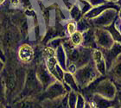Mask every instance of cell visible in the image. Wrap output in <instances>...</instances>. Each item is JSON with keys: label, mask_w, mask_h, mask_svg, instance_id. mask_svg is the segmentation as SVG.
<instances>
[{"label": "cell", "mask_w": 121, "mask_h": 108, "mask_svg": "<svg viewBox=\"0 0 121 108\" xmlns=\"http://www.w3.org/2000/svg\"><path fill=\"white\" fill-rule=\"evenodd\" d=\"M73 76L79 87L84 88L88 86L90 84L102 75L98 72L94 63L92 60L88 64L77 68L76 72L73 73Z\"/></svg>", "instance_id": "cell-1"}, {"label": "cell", "mask_w": 121, "mask_h": 108, "mask_svg": "<svg viewBox=\"0 0 121 108\" xmlns=\"http://www.w3.org/2000/svg\"><path fill=\"white\" fill-rule=\"evenodd\" d=\"M98 78L93 81L91 85H93V88H91V94L97 93L103 96L104 98L108 99H114L117 96V86L115 83L109 78Z\"/></svg>", "instance_id": "cell-2"}, {"label": "cell", "mask_w": 121, "mask_h": 108, "mask_svg": "<svg viewBox=\"0 0 121 108\" xmlns=\"http://www.w3.org/2000/svg\"><path fill=\"white\" fill-rule=\"evenodd\" d=\"M68 93V92L64 86L63 82L56 81L51 85L48 86L46 89H44L43 93L38 95L37 99H39L40 101H43L44 99H54L66 95Z\"/></svg>", "instance_id": "cell-3"}, {"label": "cell", "mask_w": 121, "mask_h": 108, "mask_svg": "<svg viewBox=\"0 0 121 108\" xmlns=\"http://www.w3.org/2000/svg\"><path fill=\"white\" fill-rule=\"evenodd\" d=\"M118 10L114 8H109L101 13L97 17L91 21V24L94 28H106L115 22L118 17Z\"/></svg>", "instance_id": "cell-4"}, {"label": "cell", "mask_w": 121, "mask_h": 108, "mask_svg": "<svg viewBox=\"0 0 121 108\" xmlns=\"http://www.w3.org/2000/svg\"><path fill=\"white\" fill-rule=\"evenodd\" d=\"M94 35L96 43L99 49H109L115 43L111 34L105 28H94Z\"/></svg>", "instance_id": "cell-5"}, {"label": "cell", "mask_w": 121, "mask_h": 108, "mask_svg": "<svg viewBox=\"0 0 121 108\" xmlns=\"http://www.w3.org/2000/svg\"><path fill=\"white\" fill-rule=\"evenodd\" d=\"M25 90L28 94L30 93H39L43 90V86L38 81L36 77L35 71L30 70L27 73L26 77V83H25Z\"/></svg>", "instance_id": "cell-6"}, {"label": "cell", "mask_w": 121, "mask_h": 108, "mask_svg": "<svg viewBox=\"0 0 121 108\" xmlns=\"http://www.w3.org/2000/svg\"><path fill=\"white\" fill-rule=\"evenodd\" d=\"M35 73H36V77H37L38 81H40V83L43 86V89H46L48 86L56 81V78L49 73L48 68H46L45 64L44 65L40 64L36 68V70H35Z\"/></svg>", "instance_id": "cell-7"}, {"label": "cell", "mask_w": 121, "mask_h": 108, "mask_svg": "<svg viewBox=\"0 0 121 108\" xmlns=\"http://www.w3.org/2000/svg\"><path fill=\"white\" fill-rule=\"evenodd\" d=\"M46 60L45 65L46 68H48L49 73L56 78V81H59L60 82H63V77H64V73L65 71L63 70L61 67L58 64V61L56 60V56L48 57Z\"/></svg>", "instance_id": "cell-8"}, {"label": "cell", "mask_w": 121, "mask_h": 108, "mask_svg": "<svg viewBox=\"0 0 121 108\" xmlns=\"http://www.w3.org/2000/svg\"><path fill=\"white\" fill-rule=\"evenodd\" d=\"M103 53L104 58L106 60V68L107 71L113 64V62L116 60V59L121 55V44L118 43H114L112 48L109 49H101Z\"/></svg>", "instance_id": "cell-9"}, {"label": "cell", "mask_w": 121, "mask_h": 108, "mask_svg": "<svg viewBox=\"0 0 121 108\" xmlns=\"http://www.w3.org/2000/svg\"><path fill=\"white\" fill-rule=\"evenodd\" d=\"M91 105L96 108H111V107H116L117 104H119L117 96L114 99H108L106 98H104L103 96L93 93L92 96L91 100L89 101Z\"/></svg>", "instance_id": "cell-10"}, {"label": "cell", "mask_w": 121, "mask_h": 108, "mask_svg": "<svg viewBox=\"0 0 121 108\" xmlns=\"http://www.w3.org/2000/svg\"><path fill=\"white\" fill-rule=\"evenodd\" d=\"M93 61L95 65L97 70L102 76H106L107 73V68H106V60L104 58L103 53L101 49L95 48L93 50Z\"/></svg>", "instance_id": "cell-11"}, {"label": "cell", "mask_w": 121, "mask_h": 108, "mask_svg": "<svg viewBox=\"0 0 121 108\" xmlns=\"http://www.w3.org/2000/svg\"><path fill=\"white\" fill-rule=\"evenodd\" d=\"M109 8H114V9L119 10V8L120 7H119V6L116 4V3L107 2V3H106V4H104L93 7L90 10H89L88 12L86 13V14L83 16V17H85L86 19H87V20H92V19H93V18L97 17L100 15L103 11H105V10L109 9Z\"/></svg>", "instance_id": "cell-12"}, {"label": "cell", "mask_w": 121, "mask_h": 108, "mask_svg": "<svg viewBox=\"0 0 121 108\" xmlns=\"http://www.w3.org/2000/svg\"><path fill=\"white\" fill-rule=\"evenodd\" d=\"M106 74L109 76V79L121 86V55L117 58L112 67L108 69Z\"/></svg>", "instance_id": "cell-13"}, {"label": "cell", "mask_w": 121, "mask_h": 108, "mask_svg": "<svg viewBox=\"0 0 121 108\" xmlns=\"http://www.w3.org/2000/svg\"><path fill=\"white\" fill-rule=\"evenodd\" d=\"M43 108H69L68 103V94L54 99H44L41 101Z\"/></svg>", "instance_id": "cell-14"}, {"label": "cell", "mask_w": 121, "mask_h": 108, "mask_svg": "<svg viewBox=\"0 0 121 108\" xmlns=\"http://www.w3.org/2000/svg\"><path fill=\"white\" fill-rule=\"evenodd\" d=\"M18 57L23 63H29L34 59V49L30 45L24 43L19 47Z\"/></svg>", "instance_id": "cell-15"}, {"label": "cell", "mask_w": 121, "mask_h": 108, "mask_svg": "<svg viewBox=\"0 0 121 108\" xmlns=\"http://www.w3.org/2000/svg\"><path fill=\"white\" fill-rule=\"evenodd\" d=\"M83 35V41H82V44L81 46L86 47V48H92V49H95V48H99L97 46L95 41V35H94V29L90 28L88 30H86V31H84L82 33Z\"/></svg>", "instance_id": "cell-16"}, {"label": "cell", "mask_w": 121, "mask_h": 108, "mask_svg": "<svg viewBox=\"0 0 121 108\" xmlns=\"http://www.w3.org/2000/svg\"><path fill=\"white\" fill-rule=\"evenodd\" d=\"M11 108H43V106L37 100L28 98L15 103Z\"/></svg>", "instance_id": "cell-17"}, {"label": "cell", "mask_w": 121, "mask_h": 108, "mask_svg": "<svg viewBox=\"0 0 121 108\" xmlns=\"http://www.w3.org/2000/svg\"><path fill=\"white\" fill-rule=\"evenodd\" d=\"M56 58L57 61H58V64L61 67L63 70L66 71L67 70V65H68V57H67V54H66V51L63 48L62 44L60 45L58 48L56 49Z\"/></svg>", "instance_id": "cell-18"}, {"label": "cell", "mask_w": 121, "mask_h": 108, "mask_svg": "<svg viewBox=\"0 0 121 108\" xmlns=\"http://www.w3.org/2000/svg\"><path fill=\"white\" fill-rule=\"evenodd\" d=\"M63 83L67 85L68 87L70 88L71 91L79 93V86L76 82L73 73H70L68 72H65L64 73V77H63Z\"/></svg>", "instance_id": "cell-19"}, {"label": "cell", "mask_w": 121, "mask_h": 108, "mask_svg": "<svg viewBox=\"0 0 121 108\" xmlns=\"http://www.w3.org/2000/svg\"><path fill=\"white\" fill-rule=\"evenodd\" d=\"M69 14H70V17L72 18V20L76 22V23L83 17V14H82V11H81V9L79 5L78 2L75 3L69 10Z\"/></svg>", "instance_id": "cell-20"}, {"label": "cell", "mask_w": 121, "mask_h": 108, "mask_svg": "<svg viewBox=\"0 0 121 108\" xmlns=\"http://www.w3.org/2000/svg\"><path fill=\"white\" fill-rule=\"evenodd\" d=\"M105 29H106L109 31V33L111 34L112 37L113 38L115 43H120L121 44V32L120 30L118 29L116 24H115V22L112 23V24H110L109 26H107V27H106Z\"/></svg>", "instance_id": "cell-21"}, {"label": "cell", "mask_w": 121, "mask_h": 108, "mask_svg": "<svg viewBox=\"0 0 121 108\" xmlns=\"http://www.w3.org/2000/svg\"><path fill=\"white\" fill-rule=\"evenodd\" d=\"M71 43L73 44L74 47H80L82 44V41H83V35L82 33L76 30L75 32L70 35V40Z\"/></svg>", "instance_id": "cell-22"}, {"label": "cell", "mask_w": 121, "mask_h": 108, "mask_svg": "<svg viewBox=\"0 0 121 108\" xmlns=\"http://www.w3.org/2000/svg\"><path fill=\"white\" fill-rule=\"evenodd\" d=\"M77 95L78 93L71 91L68 93V103L69 108H75L76 107V101H77Z\"/></svg>", "instance_id": "cell-23"}, {"label": "cell", "mask_w": 121, "mask_h": 108, "mask_svg": "<svg viewBox=\"0 0 121 108\" xmlns=\"http://www.w3.org/2000/svg\"><path fill=\"white\" fill-rule=\"evenodd\" d=\"M78 4L80 5V7L81 9V11H82V14L83 16L87 13L89 10L93 8V6L91 5V4L89 3L88 0H78Z\"/></svg>", "instance_id": "cell-24"}, {"label": "cell", "mask_w": 121, "mask_h": 108, "mask_svg": "<svg viewBox=\"0 0 121 108\" xmlns=\"http://www.w3.org/2000/svg\"><path fill=\"white\" fill-rule=\"evenodd\" d=\"M66 30H67V33L68 34V35L70 36L72 34H73V33L77 30V24H76V22H74V21H73V20L69 21V22L67 23Z\"/></svg>", "instance_id": "cell-25"}, {"label": "cell", "mask_w": 121, "mask_h": 108, "mask_svg": "<svg viewBox=\"0 0 121 108\" xmlns=\"http://www.w3.org/2000/svg\"><path fill=\"white\" fill-rule=\"evenodd\" d=\"M86 99L84 98V96L81 93H78L77 95V101H76V107L75 108H84L86 105Z\"/></svg>", "instance_id": "cell-26"}, {"label": "cell", "mask_w": 121, "mask_h": 108, "mask_svg": "<svg viewBox=\"0 0 121 108\" xmlns=\"http://www.w3.org/2000/svg\"><path fill=\"white\" fill-rule=\"evenodd\" d=\"M77 70V67L74 63H68V65H67V72L70 73H74Z\"/></svg>", "instance_id": "cell-27"}, {"label": "cell", "mask_w": 121, "mask_h": 108, "mask_svg": "<svg viewBox=\"0 0 121 108\" xmlns=\"http://www.w3.org/2000/svg\"><path fill=\"white\" fill-rule=\"evenodd\" d=\"M88 1H89V3H90L91 5H92L93 7L99 6V5L104 4L107 3V1H106V0H88Z\"/></svg>", "instance_id": "cell-28"}, {"label": "cell", "mask_w": 121, "mask_h": 108, "mask_svg": "<svg viewBox=\"0 0 121 108\" xmlns=\"http://www.w3.org/2000/svg\"><path fill=\"white\" fill-rule=\"evenodd\" d=\"M115 24H116V26L118 27V29L120 30V32H121V21L119 20L118 17H117V19L115 20Z\"/></svg>", "instance_id": "cell-29"}, {"label": "cell", "mask_w": 121, "mask_h": 108, "mask_svg": "<svg viewBox=\"0 0 121 108\" xmlns=\"http://www.w3.org/2000/svg\"><path fill=\"white\" fill-rule=\"evenodd\" d=\"M19 0H10V4L12 5H17L19 4Z\"/></svg>", "instance_id": "cell-30"}, {"label": "cell", "mask_w": 121, "mask_h": 108, "mask_svg": "<svg viewBox=\"0 0 121 108\" xmlns=\"http://www.w3.org/2000/svg\"><path fill=\"white\" fill-rule=\"evenodd\" d=\"M84 108H93V107H92V105H91L90 102L86 101V105H85V107H84Z\"/></svg>", "instance_id": "cell-31"}, {"label": "cell", "mask_w": 121, "mask_h": 108, "mask_svg": "<svg viewBox=\"0 0 121 108\" xmlns=\"http://www.w3.org/2000/svg\"><path fill=\"white\" fill-rule=\"evenodd\" d=\"M118 18L121 21V7L119 8V10H118Z\"/></svg>", "instance_id": "cell-32"}, {"label": "cell", "mask_w": 121, "mask_h": 108, "mask_svg": "<svg viewBox=\"0 0 121 108\" xmlns=\"http://www.w3.org/2000/svg\"><path fill=\"white\" fill-rule=\"evenodd\" d=\"M3 68H4V63L2 62V60H0V71L2 70Z\"/></svg>", "instance_id": "cell-33"}, {"label": "cell", "mask_w": 121, "mask_h": 108, "mask_svg": "<svg viewBox=\"0 0 121 108\" xmlns=\"http://www.w3.org/2000/svg\"><path fill=\"white\" fill-rule=\"evenodd\" d=\"M116 4L119 6V7H121V0H118L116 2Z\"/></svg>", "instance_id": "cell-34"}, {"label": "cell", "mask_w": 121, "mask_h": 108, "mask_svg": "<svg viewBox=\"0 0 121 108\" xmlns=\"http://www.w3.org/2000/svg\"><path fill=\"white\" fill-rule=\"evenodd\" d=\"M107 2H112V3H116L118 0H106Z\"/></svg>", "instance_id": "cell-35"}, {"label": "cell", "mask_w": 121, "mask_h": 108, "mask_svg": "<svg viewBox=\"0 0 121 108\" xmlns=\"http://www.w3.org/2000/svg\"><path fill=\"white\" fill-rule=\"evenodd\" d=\"M0 108H6V107H5V106H3L2 104H0Z\"/></svg>", "instance_id": "cell-36"}, {"label": "cell", "mask_w": 121, "mask_h": 108, "mask_svg": "<svg viewBox=\"0 0 121 108\" xmlns=\"http://www.w3.org/2000/svg\"><path fill=\"white\" fill-rule=\"evenodd\" d=\"M4 1H5V0H0V4H2L4 2Z\"/></svg>", "instance_id": "cell-37"}, {"label": "cell", "mask_w": 121, "mask_h": 108, "mask_svg": "<svg viewBox=\"0 0 121 108\" xmlns=\"http://www.w3.org/2000/svg\"><path fill=\"white\" fill-rule=\"evenodd\" d=\"M47 2H50V1H52V0H46Z\"/></svg>", "instance_id": "cell-38"}, {"label": "cell", "mask_w": 121, "mask_h": 108, "mask_svg": "<svg viewBox=\"0 0 121 108\" xmlns=\"http://www.w3.org/2000/svg\"><path fill=\"white\" fill-rule=\"evenodd\" d=\"M36 1H38V2H40V1H43V0H36Z\"/></svg>", "instance_id": "cell-39"}, {"label": "cell", "mask_w": 121, "mask_h": 108, "mask_svg": "<svg viewBox=\"0 0 121 108\" xmlns=\"http://www.w3.org/2000/svg\"><path fill=\"white\" fill-rule=\"evenodd\" d=\"M6 108H11V107H10V106H7V107H6Z\"/></svg>", "instance_id": "cell-40"}, {"label": "cell", "mask_w": 121, "mask_h": 108, "mask_svg": "<svg viewBox=\"0 0 121 108\" xmlns=\"http://www.w3.org/2000/svg\"><path fill=\"white\" fill-rule=\"evenodd\" d=\"M111 108H116V107H115V106H114V107H111Z\"/></svg>", "instance_id": "cell-41"}]
</instances>
